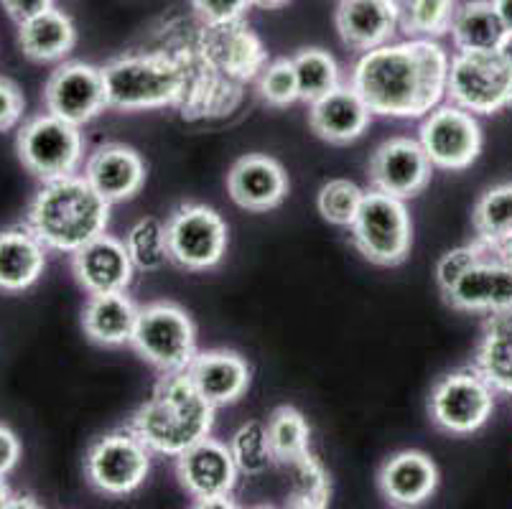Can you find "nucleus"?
<instances>
[{"instance_id":"46","label":"nucleus","mask_w":512,"mask_h":509,"mask_svg":"<svg viewBox=\"0 0 512 509\" xmlns=\"http://www.w3.org/2000/svg\"><path fill=\"white\" fill-rule=\"evenodd\" d=\"M11 499H13L11 487H8L6 479H3V476H0V509L11 507Z\"/></svg>"},{"instance_id":"6","label":"nucleus","mask_w":512,"mask_h":509,"mask_svg":"<svg viewBox=\"0 0 512 509\" xmlns=\"http://www.w3.org/2000/svg\"><path fill=\"white\" fill-rule=\"evenodd\" d=\"M446 97L472 115H495L512 105V67L500 51H459L449 62Z\"/></svg>"},{"instance_id":"28","label":"nucleus","mask_w":512,"mask_h":509,"mask_svg":"<svg viewBox=\"0 0 512 509\" xmlns=\"http://www.w3.org/2000/svg\"><path fill=\"white\" fill-rule=\"evenodd\" d=\"M449 34L459 51H500L507 26L492 0H467L456 6Z\"/></svg>"},{"instance_id":"16","label":"nucleus","mask_w":512,"mask_h":509,"mask_svg":"<svg viewBox=\"0 0 512 509\" xmlns=\"http://www.w3.org/2000/svg\"><path fill=\"white\" fill-rule=\"evenodd\" d=\"M72 270L79 286L90 296H97V293L128 291L136 265L130 260L125 242L102 232L100 237L72 252Z\"/></svg>"},{"instance_id":"45","label":"nucleus","mask_w":512,"mask_h":509,"mask_svg":"<svg viewBox=\"0 0 512 509\" xmlns=\"http://www.w3.org/2000/svg\"><path fill=\"white\" fill-rule=\"evenodd\" d=\"M497 8V13H500L502 23L507 26V31H512V0H492Z\"/></svg>"},{"instance_id":"31","label":"nucleus","mask_w":512,"mask_h":509,"mask_svg":"<svg viewBox=\"0 0 512 509\" xmlns=\"http://www.w3.org/2000/svg\"><path fill=\"white\" fill-rule=\"evenodd\" d=\"M125 247L136 270H143V273H153L171 263L166 224L156 217L138 219L125 237Z\"/></svg>"},{"instance_id":"13","label":"nucleus","mask_w":512,"mask_h":509,"mask_svg":"<svg viewBox=\"0 0 512 509\" xmlns=\"http://www.w3.org/2000/svg\"><path fill=\"white\" fill-rule=\"evenodd\" d=\"M44 105L46 112L82 128L107 107L102 72L85 62L62 64L46 79Z\"/></svg>"},{"instance_id":"26","label":"nucleus","mask_w":512,"mask_h":509,"mask_svg":"<svg viewBox=\"0 0 512 509\" xmlns=\"http://www.w3.org/2000/svg\"><path fill=\"white\" fill-rule=\"evenodd\" d=\"M138 311L141 308L125 296V291L97 293V296H90L82 311V326L92 342L102 347H120L133 339Z\"/></svg>"},{"instance_id":"39","label":"nucleus","mask_w":512,"mask_h":509,"mask_svg":"<svg viewBox=\"0 0 512 509\" xmlns=\"http://www.w3.org/2000/svg\"><path fill=\"white\" fill-rule=\"evenodd\" d=\"M490 250H495V247L484 245V242L477 240V242H472V245L454 247V250L446 252L444 258L439 260V265H436V280H439L441 293H444L446 288L454 286L456 278L467 273V270L472 268L477 260H482Z\"/></svg>"},{"instance_id":"37","label":"nucleus","mask_w":512,"mask_h":509,"mask_svg":"<svg viewBox=\"0 0 512 509\" xmlns=\"http://www.w3.org/2000/svg\"><path fill=\"white\" fill-rule=\"evenodd\" d=\"M362 199H365V191L360 186L347 179H334L321 186L316 207H319V214L329 224L352 227V222H355L357 212L362 207Z\"/></svg>"},{"instance_id":"9","label":"nucleus","mask_w":512,"mask_h":509,"mask_svg":"<svg viewBox=\"0 0 512 509\" xmlns=\"http://www.w3.org/2000/svg\"><path fill=\"white\" fill-rule=\"evenodd\" d=\"M151 471V448L133 431L97 438L85 456V474L97 492L125 497L146 482Z\"/></svg>"},{"instance_id":"27","label":"nucleus","mask_w":512,"mask_h":509,"mask_svg":"<svg viewBox=\"0 0 512 509\" xmlns=\"http://www.w3.org/2000/svg\"><path fill=\"white\" fill-rule=\"evenodd\" d=\"M77 41L74 21L59 8L39 13L18 23V44L31 62H59L72 51Z\"/></svg>"},{"instance_id":"30","label":"nucleus","mask_w":512,"mask_h":509,"mask_svg":"<svg viewBox=\"0 0 512 509\" xmlns=\"http://www.w3.org/2000/svg\"><path fill=\"white\" fill-rule=\"evenodd\" d=\"M477 240L490 247L512 240V184H500L479 196L472 214Z\"/></svg>"},{"instance_id":"14","label":"nucleus","mask_w":512,"mask_h":509,"mask_svg":"<svg viewBox=\"0 0 512 509\" xmlns=\"http://www.w3.org/2000/svg\"><path fill=\"white\" fill-rule=\"evenodd\" d=\"M446 303L467 314H502L512 311V268L490 250L472 265L456 283L444 291Z\"/></svg>"},{"instance_id":"7","label":"nucleus","mask_w":512,"mask_h":509,"mask_svg":"<svg viewBox=\"0 0 512 509\" xmlns=\"http://www.w3.org/2000/svg\"><path fill=\"white\" fill-rule=\"evenodd\" d=\"M349 230L362 258L375 265H398L411 252L413 227L406 204L383 191H367Z\"/></svg>"},{"instance_id":"1","label":"nucleus","mask_w":512,"mask_h":509,"mask_svg":"<svg viewBox=\"0 0 512 509\" xmlns=\"http://www.w3.org/2000/svg\"><path fill=\"white\" fill-rule=\"evenodd\" d=\"M449 62V54L436 41L383 44L365 51L357 62L352 87L372 115L423 118L446 97Z\"/></svg>"},{"instance_id":"10","label":"nucleus","mask_w":512,"mask_h":509,"mask_svg":"<svg viewBox=\"0 0 512 509\" xmlns=\"http://www.w3.org/2000/svg\"><path fill=\"white\" fill-rule=\"evenodd\" d=\"M428 410L441 431L467 436L490 420L495 410V387L479 375V370L451 372L436 382Z\"/></svg>"},{"instance_id":"38","label":"nucleus","mask_w":512,"mask_h":509,"mask_svg":"<svg viewBox=\"0 0 512 509\" xmlns=\"http://www.w3.org/2000/svg\"><path fill=\"white\" fill-rule=\"evenodd\" d=\"M260 97L273 107H288L299 100V79L293 59H278L260 74Z\"/></svg>"},{"instance_id":"42","label":"nucleus","mask_w":512,"mask_h":509,"mask_svg":"<svg viewBox=\"0 0 512 509\" xmlns=\"http://www.w3.org/2000/svg\"><path fill=\"white\" fill-rule=\"evenodd\" d=\"M21 459V441L8 426L0 423V476L11 474Z\"/></svg>"},{"instance_id":"20","label":"nucleus","mask_w":512,"mask_h":509,"mask_svg":"<svg viewBox=\"0 0 512 509\" xmlns=\"http://www.w3.org/2000/svg\"><path fill=\"white\" fill-rule=\"evenodd\" d=\"M398 23V0H342L337 8L339 36L355 51H372L388 44Z\"/></svg>"},{"instance_id":"35","label":"nucleus","mask_w":512,"mask_h":509,"mask_svg":"<svg viewBox=\"0 0 512 509\" xmlns=\"http://www.w3.org/2000/svg\"><path fill=\"white\" fill-rule=\"evenodd\" d=\"M309 436V423L291 405H283L268 418V441H271L273 456L281 464L309 451Z\"/></svg>"},{"instance_id":"22","label":"nucleus","mask_w":512,"mask_h":509,"mask_svg":"<svg viewBox=\"0 0 512 509\" xmlns=\"http://www.w3.org/2000/svg\"><path fill=\"white\" fill-rule=\"evenodd\" d=\"M370 118V107L352 84L349 87L339 84L337 90L316 100L309 110L311 130L334 146H347V143L360 138L370 125Z\"/></svg>"},{"instance_id":"43","label":"nucleus","mask_w":512,"mask_h":509,"mask_svg":"<svg viewBox=\"0 0 512 509\" xmlns=\"http://www.w3.org/2000/svg\"><path fill=\"white\" fill-rule=\"evenodd\" d=\"M0 3H3L6 13L16 23L29 21V18H34V16H39V13L54 8V0H0Z\"/></svg>"},{"instance_id":"11","label":"nucleus","mask_w":512,"mask_h":509,"mask_svg":"<svg viewBox=\"0 0 512 509\" xmlns=\"http://www.w3.org/2000/svg\"><path fill=\"white\" fill-rule=\"evenodd\" d=\"M171 263L184 270H207L227 250V224L204 204H181L166 222Z\"/></svg>"},{"instance_id":"32","label":"nucleus","mask_w":512,"mask_h":509,"mask_svg":"<svg viewBox=\"0 0 512 509\" xmlns=\"http://www.w3.org/2000/svg\"><path fill=\"white\" fill-rule=\"evenodd\" d=\"M293 69L299 79V100L314 105L339 87V67L334 56L321 49H304L293 56Z\"/></svg>"},{"instance_id":"17","label":"nucleus","mask_w":512,"mask_h":509,"mask_svg":"<svg viewBox=\"0 0 512 509\" xmlns=\"http://www.w3.org/2000/svg\"><path fill=\"white\" fill-rule=\"evenodd\" d=\"M176 471H179L181 487L194 499L232 494L237 474H240L230 446L209 436L194 443L192 448H186L181 456H176Z\"/></svg>"},{"instance_id":"2","label":"nucleus","mask_w":512,"mask_h":509,"mask_svg":"<svg viewBox=\"0 0 512 509\" xmlns=\"http://www.w3.org/2000/svg\"><path fill=\"white\" fill-rule=\"evenodd\" d=\"M214 410L186 372H171L161 377L151 398L136 410L130 431L151 448V454L176 459L212 433Z\"/></svg>"},{"instance_id":"36","label":"nucleus","mask_w":512,"mask_h":509,"mask_svg":"<svg viewBox=\"0 0 512 509\" xmlns=\"http://www.w3.org/2000/svg\"><path fill=\"white\" fill-rule=\"evenodd\" d=\"M456 0H403L400 6V26L413 36H444L449 34Z\"/></svg>"},{"instance_id":"41","label":"nucleus","mask_w":512,"mask_h":509,"mask_svg":"<svg viewBox=\"0 0 512 509\" xmlns=\"http://www.w3.org/2000/svg\"><path fill=\"white\" fill-rule=\"evenodd\" d=\"M23 110H26V100H23L21 87L13 79L0 77V133L16 128L18 120L23 118Z\"/></svg>"},{"instance_id":"49","label":"nucleus","mask_w":512,"mask_h":509,"mask_svg":"<svg viewBox=\"0 0 512 509\" xmlns=\"http://www.w3.org/2000/svg\"><path fill=\"white\" fill-rule=\"evenodd\" d=\"M497 255H500V258L505 260V263L510 265V268H512V240H507L505 245L497 247Z\"/></svg>"},{"instance_id":"25","label":"nucleus","mask_w":512,"mask_h":509,"mask_svg":"<svg viewBox=\"0 0 512 509\" xmlns=\"http://www.w3.org/2000/svg\"><path fill=\"white\" fill-rule=\"evenodd\" d=\"M46 268V245L31 227L0 232V291L21 293L41 278Z\"/></svg>"},{"instance_id":"24","label":"nucleus","mask_w":512,"mask_h":509,"mask_svg":"<svg viewBox=\"0 0 512 509\" xmlns=\"http://www.w3.org/2000/svg\"><path fill=\"white\" fill-rule=\"evenodd\" d=\"M380 492L400 507L426 502L439 487V469L421 451H403L380 469Z\"/></svg>"},{"instance_id":"48","label":"nucleus","mask_w":512,"mask_h":509,"mask_svg":"<svg viewBox=\"0 0 512 509\" xmlns=\"http://www.w3.org/2000/svg\"><path fill=\"white\" fill-rule=\"evenodd\" d=\"M250 3H253V6H258V8H268V11H271V8L286 6L288 0H250Z\"/></svg>"},{"instance_id":"29","label":"nucleus","mask_w":512,"mask_h":509,"mask_svg":"<svg viewBox=\"0 0 512 509\" xmlns=\"http://www.w3.org/2000/svg\"><path fill=\"white\" fill-rule=\"evenodd\" d=\"M477 370L495 390L512 395V311L492 314L484 324Z\"/></svg>"},{"instance_id":"4","label":"nucleus","mask_w":512,"mask_h":509,"mask_svg":"<svg viewBox=\"0 0 512 509\" xmlns=\"http://www.w3.org/2000/svg\"><path fill=\"white\" fill-rule=\"evenodd\" d=\"M105 102L113 110L138 112L174 105L186 90L181 64L164 54H125L100 67Z\"/></svg>"},{"instance_id":"18","label":"nucleus","mask_w":512,"mask_h":509,"mask_svg":"<svg viewBox=\"0 0 512 509\" xmlns=\"http://www.w3.org/2000/svg\"><path fill=\"white\" fill-rule=\"evenodd\" d=\"M85 179L110 204L128 202L146 184V163L123 143H105L87 158Z\"/></svg>"},{"instance_id":"23","label":"nucleus","mask_w":512,"mask_h":509,"mask_svg":"<svg viewBox=\"0 0 512 509\" xmlns=\"http://www.w3.org/2000/svg\"><path fill=\"white\" fill-rule=\"evenodd\" d=\"M204 56L222 72L235 74V77H253V72H258L263 64V46L242 21L207 23Z\"/></svg>"},{"instance_id":"47","label":"nucleus","mask_w":512,"mask_h":509,"mask_svg":"<svg viewBox=\"0 0 512 509\" xmlns=\"http://www.w3.org/2000/svg\"><path fill=\"white\" fill-rule=\"evenodd\" d=\"M500 54L505 56V62L512 67V31H507L505 41H502V46H500Z\"/></svg>"},{"instance_id":"44","label":"nucleus","mask_w":512,"mask_h":509,"mask_svg":"<svg viewBox=\"0 0 512 509\" xmlns=\"http://www.w3.org/2000/svg\"><path fill=\"white\" fill-rule=\"evenodd\" d=\"M197 507H235V502H232V494H214V497H207V499H197Z\"/></svg>"},{"instance_id":"8","label":"nucleus","mask_w":512,"mask_h":509,"mask_svg":"<svg viewBox=\"0 0 512 509\" xmlns=\"http://www.w3.org/2000/svg\"><path fill=\"white\" fill-rule=\"evenodd\" d=\"M18 158L23 168L39 181L64 179L77 174L85 158V138L77 125L44 112L18 130Z\"/></svg>"},{"instance_id":"5","label":"nucleus","mask_w":512,"mask_h":509,"mask_svg":"<svg viewBox=\"0 0 512 509\" xmlns=\"http://www.w3.org/2000/svg\"><path fill=\"white\" fill-rule=\"evenodd\" d=\"M130 344L161 375L186 372L197 357V329L189 314L176 303H148L138 311Z\"/></svg>"},{"instance_id":"3","label":"nucleus","mask_w":512,"mask_h":509,"mask_svg":"<svg viewBox=\"0 0 512 509\" xmlns=\"http://www.w3.org/2000/svg\"><path fill=\"white\" fill-rule=\"evenodd\" d=\"M26 224L46 250L72 255L107 230L110 202L92 189L85 176L44 181L31 199Z\"/></svg>"},{"instance_id":"34","label":"nucleus","mask_w":512,"mask_h":509,"mask_svg":"<svg viewBox=\"0 0 512 509\" xmlns=\"http://www.w3.org/2000/svg\"><path fill=\"white\" fill-rule=\"evenodd\" d=\"M230 451L240 474L260 476L276 464L271 441H268V426H263L258 420H250V423L237 428L230 441Z\"/></svg>"},{"instance_id":"21","label":"nucleus","mask_w":512,"mask_h":509,"mask_svg":"<svg viewBox=\"0 0 512 509\" xmlns=\"http://www.w3.org/2000/svg\"><path fill=\"white\" fill-rule=\"evenodd\" d=\"M186 375L194 382L199 395L209 400L214 408L237 403L250 385L248 362L237 352H227V349L197 352Z\"/></svg>"},{"instance_id":"12","label":"nucleus","mask_w":512,"mask_h":509,"mask_svg":"<svg viewBox=\"0 0 512 509\" xmlns=\"http://www.w3.org/2000/svg\"><path fill=\"white\" fill-rule=\"evenodd\" d=\"M418 143L434 166L446 171H464L482 153V128L472 112L462 107H434L423 120Z\"/></svg>"},{"instance_id":"15","label":"nucleus","mask_w":512,"mask_h":509,"mask_svg":"<svg viewBox=\"0 0 512 509\" xmlns=\"http://www.w3.org/2000/svg\"><path fill=\"white\" fill-rule=\"evenodd\" d=\"M431 171H434V163L428 161L421 143L411 138L385 140L383 146L372 153L370 161L372 189L403 199V202L426 189Z\"/></svg>"},{"instance_id":"19","label":"nucleus","mask_w":512,"mask_h":509,"mask_svg":"<svg viewBox=\"0 0 512 509\" xmlns=\"http://www.w3.org/2000/svg\"><path fill=\"white\" fill-rule=\"evenodd\" d=\"M227 189L237 207L248 212H268L286 199L288 176L276 158L250 153L232 166Z\"/></svg>"},{"instance_id":"33","label":"nucleus","mask_w":512,"mask_h":509,"mask_svg":"<svg viewBox=\"0 0 512 509\" xmlns=\"http://www.w3.org/2000/svg\"><path fill=\"white\" fill-rule=\"evenodd\" d=\"M288 482H291V507H327L329 504V476L324 466L304 451L296 459L286 461Z\"/></svg>"},{"instance_id":"40","label":"nucleus","mask_w":512,"mask_h":509,"mask_svg":"<svg viewBox=\"0 0 512 509\" xmlns=\"http://www.w3.org/2000/svg\"><path fill=\"white\" fill-rule=\"evenodd\" d=\"M192 6L207 23H230L242 21L253 3L250 0H192Z\"/></svg>"}]
</instances>
